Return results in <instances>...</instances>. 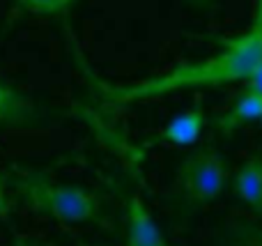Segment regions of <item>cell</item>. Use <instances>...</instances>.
Here are the masks:
<instances>
[{
    "mask_svg": "<svg viewBox=\"0 0 262 246\" xmlns=\"http://www.w3.org/2000/svg\"><path fill=\"white\" fill-rule=\"evenodd\" d=\"M219 44H221V51L209 55V58L193 60V62L186 60V62L175 64L163 74L143 78L138 83H122V85L99 78L85 64L78 51L76 60L81 64L83 76L88 78V83L99 97L101 106L106 110H113V113L127 108L131 104H138V101L159 99V97H168L175 92L221 87L246 81L262 60V0H255L251 26L232 39H219Z\"/></svg>",
    "mask_w": 262,
    "mask_h": 246,
    "instance_id": "6da1fadb",
    "label": "cell"
},
{
    "mask_svg": "<svg viewBox=\"0 0 262 246\" xmlns=\"http://www.w3.org/2000/svg\"><path fill=\"white\" fill-rule=\"evenodd\" d=\"M7 187L18 193L28 210L55 219L60 223H92L111 230L99 193L76 184H55L46 173L12 164L7 168Z\"/></svg>",
    "mask_w": 262,
    "mask_h": 246,
    "instance_id": "7a4b0ae2",
    "label": "cell"
},
{
    "mask_svg": "<svg viewBox=\"0 0 262 246\" xmlns=\"http://www.w3.org/2000/svg\"><path fill=\"white\" fill-rule=\"evenodd\" d=\"M230 182V164L214 141L195 145L180 161L172 198L182 214H193L216 203Z\"/></svg>",
    "mask_w": 262,
    "mask_h": 246,
    "instance_id": "3957f363",
    "label": "cell"
},
{
    "mask_svg": "<svg viewBox=\"0 0 262 246\" xmlns=\"http://www.w3.org/2000/svg\"><path fill=\"white\" fill-rule=\"evenodd\" d=\"M205 122H207V118H205L203 97L195 95L193 104H191L189 108L168 120L166 127H163L161 131H157L154 136H147L145 141H140L138 145L131 150V156H134L136 161H140L149 150H154V147H166V145L186 147V145H193V143L200 138V133H203Z\"/></svg>",
    "mask_w": 262,
    "mask_h": 246,
    "instance_id": "277c9868",
    "label": "cell"
},
{
    "mask_svg": "<svg viewBox=\"0 0 262 246\" xmlns=\"http://www.w3.org/2000/svg\"><path fill=\"white\" fill-rule=\"evenodd\" d=\"M260 120H262V97L242 87V92L232 99V104L221 115H216L212 124L223 138H228L232 133H237L239 129H244L246 124L260 122Z\"/></svg>",
    "mask_w": 262,
    "mask_h": 246,
    "instance_id": "5b68a950",
    "label": "cell"
},
{
    "mask_svg": "<svg viewBox=\"0 0 262 246\" xmlns=\"http://www.w3.org/2000/svg\"><path fill=\"white\" fill-rule=\"evenodd\" d=\"M44 118L46 110L39 104L0 81V127H30Z\"/></svg>",
    "mask_w": 262,
    "mask_h": 246,
    "instance_id": "8992f818",
    "label": "cell"
},
{
    "mask_svg": "<svg viewBox=\"0 0 262 246\" xmlns=\"http://www.w3.org/2000/svg\"><path fill=\"white\" fill-rule=\"evenodd\" d=\"M127 246H170L138 196L127 198Z\"/></svg>",
    "mask_w": 262,
    "mask_h": 246,
    "instance_id": "52a82bcc",
    "label": "cell"
},
{
    "mask_svg": "<svg viewBox=\"0 0 262 246\" xmlns=\"http://www.w3.org/2000/svg\"><path fill=\"white\" fill-rule=\"evenodd\" d=\"M232 191L253 214L262 216V152L251 154L232 175Z\"/></svg>",
    "mask_w": 262,
    "mask_h": 246,
    "instance_id": "ba28073f",
    "label": "cell"
},
{
    "mask_svg": "<svg viewBox=\"0 0 262 246\" xmlns=\"http://www.w3.org/2000/svg\"><path fill=\"white\" fill-rule=\"evenodd\" d=\"M76 0H12V12L3 26L0 39L9 32L14 23H18L23 16H53V14H64Z\"/></svg>",
    "mask_w": 262,
    "mask_h": 246,
    "instance_id": "9c48e42d",
    "label": "cell"
},
{
    "mask_svg": "<svg viewBox=\"0 0 262 246\" xmlns=\"http://www.w3.org/2000/svg\"><path fill=\"white\" fill-rule=\"evenodd\" d=\"M237 246H262V228H246L237 235Z\"/></svg>",
    "mask_w": 262,
    "mask_h": 246,
    "instance_id": "30bf717a",
    "label": "cell"
},
{
    "mask_svg": "<svg viewBox=\"0 0 262 246\" xmlns=\"http://www.w3.org/2000/svg\"><path fill=\"white\" fill-rule=\"evenodd\" d=\"M9 216V200H7V168L0 173V219Z\"/></svg>",
    "mask_w": 262,
    "mask_h": 246,
    "instance_id": "8fae6325",
    "label": "cell"
},
{
    "mask_svg": "<svg viewBox=\"0 0 262 246\" xmlns=\"http://www.w3.org/2000/svg\"><path fill=\"white\" fill-rule=\"evenodd\" d=\"M244 87L262 97V60L258 62V67L253 69V74H251V76L246 78V85H244Z\"/></svg>",
    "mask_w": 262,
    "mask_h": 246,
    "instance_id": "7c38bea8",
    "label": "cell"
},
{
    "mask_svg": "<svg viewBox=\"0 0 262 246\" xmlns=\"http://www.w3.org/2000/svg\"><path fill=\"white\" fill-rule=\"evenodd\" d=\"M186 5L195 9H203V12H212L214 9V0H186Z\"/></svg>",
    "mask_w": 262,
    "mask_h": 246,
    "instance_id": "4fadbf2b",
    "label": "cell"
},
{
    "mask_svg": "<svg viewBox=\"0 0 262 246\" xmlns=\"http://www.w3.org/2000/svg\"><path fill=\"white\" fill-rule=\"evenodd\" d=\"M16 246H32L30 242H26V239H21V237H16V242H14Z\"/></svg>",
    "mask_w": 262,
    "mask_h": 246,
    "instance_id": "5bb4252c",
    "label": "cell"
},
{
    "mask_svg": "<svg viewBox=\"0 0 262 246\" xmlns=\"http://www.w3.org/2000/svg\"><path fill=\"white\" fill-rule=\"evenodd\" d=\"M260 124H262V120H260Z\"/></svg>",
    "mask_w": 262,
    "mask_h": 246,
    "instance_id": "9a60e30c",
    "label": "cell"
}]
</instances>
